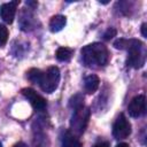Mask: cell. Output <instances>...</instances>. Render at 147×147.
I'll use <instances>...</instances> for the list:
<instances>
[{"label":"cell","mask_w":147,"mask_h":147,"mask_svg":"<svg viewBox=\"0 0 147 147\" xmlns=\"http://www.w3.org/2000/svg\"><path fill=\"white\" fill-rule=\"evenodd\" d=\"M8 34H9L8 29H7L5 25L0 24V47H2V46H3V45L7 42Z\"/></svg>","instance_id":"cell-16"},{"label":"cell","mask_w":147,"mask_h":147,"mask_svg":"<svg viewBox=\"0 0 147 147\" xmlns=\"http://www.w3.org/2000/svg\"><path fill=\"white\" fill-rule=\"evenodd\" d=\"M21 92L30 101V103H31V106L33 107L34 110L41 111V110H44L46 108V105H47L46 100L40 94H38L34 90H32L30 87H25V88H22Z\"/></svg>","instance_id":"cell-6"},{"label":"cell","mask_w":147,"mask_h":147,"mask_svg":"<svg viewBox=\"0 0 147 147\" xmlns=\"http://www.w3.org/2000/svg\"><path fill=\"white\" fill-rule=\"evenodd\" d=\"M26 5H30V6H32V7H36L38 3H37V2H32V1H28Z\"/></svg>","instance_id":"cell-21"},{"label":"cell","mask_w":147,"mask_h":147,"mask_svg":"<svg viewBox=\"0 0 147 147\" xmlns=\"http://www.w3.org/2000/svg\"><path fill=\"white\" fill-rule=\"evenodd\" d=\"M93 147H109V142H107V141H101V142L95 144Z\"/></svg>","instance_id":"cell-18"},{"label":"cell","mask_w":147,"mask_h":147,"mask_svg":"<svg viewBox=\"0 0 147 147\" xmlns=\"http://www.w3.org/2000/svg\"><path fill=\"white\" fill-rule=\"evenodd\" d=\"M141 33H142L144 37L147 36V34H146V23H142V24H141Z\"/></svg>","instance_id":"cell-19"},{"label":"cell","mask_w":147,"mask_h":147,"mask_svg":"<svg viewBox=\"0 0 147 147\" xmlns=\"http://www.w3.org/2000/svg\"><path fill=\"white\" fill-rule=\"evenodd\" d=\"M69 106L71 108H74V110L77 109V108L83 107L84 106V96H83V94L78 93V94H75L74 96H71V99L69 101Z\"/></svg>","instance_id":"cell-15"},{"label":"cell","mask_w":147,"mask_h":147,"mask_svg":"<svg viewBox=\"0 0 147 147\" xmlns=\"http://www.w3.org/2000/svg\"><path fill=\"white\" fill-rule=\"evenodd\" d=\"M14 147H26V146H25L23 142H18V144H16Z\"/></svg>","instance_id":"cell-22"},{"label":"cell","mask_w":147,"mask_h":147,"mask_svg":"<svg viewBox=\"0 0 147 147\" xmlns=\"http://www.w3.org/2000/svg\"><path fill=\"white\" fill-rule=\"evenodd\" d=\"M116 147H130V146L126 142H119L118 145H116Z\"/></svg>","instance_id":"cell-20"},{"label":"cell","mask_w":147,"mask_h":147,"mask_svg":"<svg viewBox=\"0 0 147 147\" xmlns=\"http://www.w3.org/2000/svg\"><path fill=\"white\" fill-rule=\"evenodd\" d=\"M18 3H20V1H10V2L2 3L0 6V16L6 23H8V24L13 23Z\"/></svg>","instance_id":"cell-8"},{"label":"cell","mask_w":147,"mask_h":147,"mask_svg":"<svg viewBox=\"0 0 147 147\" xmlns=\"http://www.w3.org/2000/svg\"><path fill=\"white\" fill-rule=\"evenodd\" d=\"M72 54H74V49H71L69 47H60V48H57V51L55 53V56L59 61L67 62L71 59Z\"/></svg>","instance_id":"cell-13"},{"label":"cell","mask_w":147,"mask_h":147,"mask_svg":"<svg viewBox=\"0 0 147 147\" xmlns=\"http://www.w3.org/2000/svg\"><path fill=\"white\" fill-rule=\"evenodd\" d=\"M41 76H42V71L39 70V69H36V68H32L26 72L28 79L33 84H39V82L41 79Z\"/></svg>","instance_id":"cell-14"},{"label":"cell","mask_w":147,"mask_h":147,"mask_svg":"<svg viewBox=\"0 0 147 147\" xmlns=\"http://www.w3.org/2000/svg\"><path fill=\"white\" fill-rule=\"evenodd\" d=\"M60 83V70L57 67H49L45 72H42L41 79L39 82L40 88L46 93H53Z\"/></svg>","instance_id":"cell-3"},{"label":"cell","mask_w":147,"mask_h":147,"mask_svg":"<svg viewBox=\"0 0 147 147\" xmlns=\"http://www.w3.org/2000/svg\"><path fill=\"white\" fill-rule=\"evenodd\" d=\"M99 84H100V79L96 75H90L85 78L84 80V87H85V91L87 93H94L98 87H99Z\"/></svg>","instance_id":"cell-12"},{"label":"cell","mask_w":147,"mask_h":147,"mask_svg":"<svg viewBox=\"0 0 147 147\" xmlns=\"http://www.w3.org/2000/svg\"><path fill=\"white\" fill-rule=\"evenodd\" d=\"M82 59L86 67L99 68L105 67L109 61L108 48L101 42H93L82 48Z\"/></svg>","instance_id":"cell-1"},{"label":"cell","mask_w":147,"mask_h":147,"mask_svg":"<svg viewBox=\"0 0 147 147\" xmlns=\"http://www.w3.org/2000/svg\"><path fill=\"white\" fill-rule=\"evenodd\" d=\"M129 52V55L126 57V65L139 69L144 67L145 61H146V52H145V44L134 48H131Z\"/></svg>","instance_id":"cell-5"},{"label":"cell","mask_w":147,"mask_h":147,"mask_svg":"<svg viewBox=\"0 0 147 147\" xmlns=\"http://www.w3.org/2000/svg\"><path fill=\"white\" fill-rule=\"evenodd\" d=\"M131 133V124L124 114H119L113 125V136L115 139H125Z\"/></svg>","instance_id":"cell-4"},{"label":"cell","mask_w":147,"mask_h":147,"mask_svg":"<svg viewBox=\"0 0 147 147\" xmlns=\"http://www.w3.org/2000/svg\"><path fill=\"white\" fill-rule=\"evenodd\" d=\"M62 147H83V145L77 136L67 131L62 139Z\"/></svg>","instance_id":"cell-10"},{"label":"cell","mask_w":147,"mask_h":147,"mask_svg":"<svg viewBox=\"0 0 147 147\" xmlns=\"http://www.w3.org/2000/svg\"><path fill=\"white\" fill-rule=\"evenodd\" d=\"M144 45V42H141L140 40L138 39H125V38H121V39H117L114 41V46L118 49H126V51H130L131 48H134V47H138V46H141Z\"/></svg>","instance_id":"cell-9"},{"label":"cell","mask_w":147,"mask_h":147,"mask_svg":"<svg viewBox=\"0 0 147 147\" xmlns=\"http://www.w3.org/2000/svg\"><path fill=\"white\" fill-rule=\"evenodd\" d=\"M115 36H116V30H115L114 28H109V29L105 32L103 38H105L106 40H109V39H111V38L115 37Z\"/></svg>","instance_id":"cell-17"},{"label":"cell","mask_w":147,"mask_h":147,"mask_svg":"<svg viewBox=\"0 0 147 147\" xmlns=\"http://www.w3.org/2000/svg\"><path fill=\"white\" fill-rule=\"evenodd\" d=\"M67 23V18L63 15H55L49 21V29L52 32H59L61 31Z\"/></svg>","instance_id":"cell-11"},{"label":"cell","mask_w":147,"mask_h":147,"mask_svg":"<svg viewBox=\"0 0 147 147\" xmlns=\"http://www.w3.org/2000/svg\"><path fill=\"white\" fill-rule=\"evenodd\" d=\"M0 147H2V146H1V142H0Z\"/></svg>","instance_id":"cell-23"},{"label":"cell","mask_w":147,"mask_h":147,"mask_svg":"<svg viewBox=\"0 0 147 147\" xmlns=\"http://www.w3.org/2000/svg\"><path fill=\"white\" fill-rule=\"evenodd\" d=\"M90 115H91V110L85 106L75 109L70 119V132L77 137L82 136L88 124Z\"/></svg>","instance_id":"cell-2"},{"label":"cell","mask_w":147,"mask_h":147,"mask_svg":"<svg viewBox=\"0 0 147 147\" xmlns=\"http://www.w3.org/2000/svg\"><path fill=\"white\" fill-rule=\"evenodd\" d=\"M127 111H129V115L131 117L142 116L146 113V98H145V95L140 94V95L134 96L127 106Z\"/></svg>","instance_id":"cell-7"}]
</instances>
